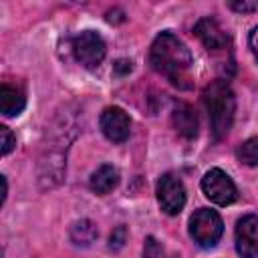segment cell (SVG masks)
<instances>
[{"label":"cell","mask_w":258,"mask_h":258,"mask_svg":"<svg viewBox=\"0 0 258 258\" xmlns=\"http://www.w3.org/2000/svg\"><path fill=\"white\" fill-rule=\"evenodd\" d=\"M194 32L204 42V46L210 48V50H220L228 42V36L224 34V30L220 28V24L214 18H202V20H198L196 26H194Z\"/></svg>","instance_id":"obj_9"},{"label":"cell","mask_w":258,"mask_h":258,"mask_svg":"<svg viewBox=\"0 0 258 258\" xmlns=\"http://www.w3.org/2000/svg\"><path fill=\"white\" fill-rule=\"evenodd\" d=\"M202 189L206 198L218 206H230L238 198V189L234 181L226 171L218 167H212L210 171H206V175L202 177Z\"/></svg>","instance_id":"obj_5"},{"label":"cell","mask_w":258,"mask_h":258,"mask_svg":"<svg viewBox=\"0 0 258 258\" xmlns=\"http://www.w3.org/2000/svg\"><path fill=\"white\" fill-rule=\"evenodd\" d=\"M125 242H127V228L125 226H117L109 236V248L111 250H121L125 246Z\"/></svg>","instance_id":"obj_16"},{"label":"cell","mask_w":258,"mask_h":258,"mask_svg":"<svg viewBox=\"0 0 258 258\" xmlns=\"http://www.w3.org/2000/svg\"><path fill=\"white\" fill-rule=\"evenodd\" d=\"M171 258H177V256H171Z\"/></svg>","instance_id":"obj_21"},{"label":"cell","mask_w":258,"mask_h":258,"mask_svg":"<svg viewBox=\"0 0 258 258\" xmlns=\"http://www.w3.org/2000/svg\"><path fill=\"white\" fill-rule=\"evenodd\" d=\"M155 194L161 210L169 216H177L185 206V187L175 173H163L157 179Z\"/></svg>","instance_id":"obj_6"},{"label":"cell","mask_w":258,"mask_h":258,"mask_svg":"<svg viewBox=\"0 0 258 258\" xmlns=\"http://www.w3.org/2000/svg\"><path fill=\"white\" fill-rule=\"evenodd\" d=\"M171 121L175 131L185 137V139H194L198 135V117L194 113V109L185 103H175L173 113H171Z\"/></svg>","instance_id":"obj_10"},{"label":"cell","mask_w":258,"mask_h":258,"mask_svg":"<svg viewBox=\"0 0 258 258\" xmlns=\"http://www.w3.org/2000/svg\"><path fill=\"white\" fill-rule=\"evenodd\" d=\"M103 135L113 143H123L131 133V119L121 107H107L99 119Z\"/></svg>","instance_id":"obj_7"},{"label":"cell","mask_w":258,"mask_h":258,"mask_svg":"<svg viewBox=\"0 0 258 258\" xmlns=\"http://www.w3.org/2000/svg\"><path fill=\"white\" fill-rule=\"evenodd\" d=\"M0 139H2V143H0L2 145V155H8L16 145V137L12 135V131L6 125L0 127Z\"/></svg>","instance_id":"obj_17"},{"label":"cell","mask_w":258,"mask_h":258,"mask_svg":"<svg viewBox=\"0 0 258 258\" xmlns=\"http://www.w3.org/2000/svg\"><path fill=\"white\" fill-rule=\"evenodd\" d=\"M26 105V97L18 87H12L8 83H2L0 87V111L6 117L20 115Z\"/></svg>","instance_id":"obj_12"},{"label":"cell","mask_w":258,"mask_h":258,"mask_svg":"<svg viewBox=\"0 0 258 258\" xmlns=\"http://www.w3.org/2000/svg\"><path fill=\"white\" fill-rule=\"evenodd\" d=\"M204 103L210 115V127L216 139L226 137L234 123L236 113V97L232 87L226 81H214L204 91Z\"/></svg>","instance_id":"obj_2"},{"label":"cell","mask_w":258,"mask_h":258,"mask_svg":"<svg viewBox=\"0 0 258 258\" xmlns=\"http://www.w3.org/2000/svg\"><path fill=\"white\" fill-rule=\"evenodd\" d=\"M105 52H107L105 40L95 30H85L73 38V54L77 62L83 64L85 69L99 67L105 58Z\"/></svg>","instance_id":"obj_4"},{"label":"cell","mask_w":258,"mask_h":258,"mask_svg":"<svg viewBox=\"0 0 258 258\" xmlns=\"http://www.w3.org/2000/svg\"><path fill=\"white\" fill-rule=\"evenodd\" d=\"M131 69H133V62L127 60V58H119V60L113 64V73H115L117 77H123V75L131 73Z\"/></svg>","instance_id":"obj_19"},{"label":"cell","mask_w":258,"mask_h":258,"mask_svg":"<svg viewBox=\"0 0 258 258\" xmlns=\"http://www.w3.org/2000/svg\"><path fill=\"white\" fill-rule=\"evenodd\" d=\"M117 183H119V171H117V167H113L109 163L97 167L91 173V179H89V187L99 196H105V194L113 191L117 187Z\"/></svg>","instance_id":"obj_11"},{"label":"cell","mask_w":258,"mask_h":258,"mask_svg":"<svg viewBox=\"0 0 258 258\" xmlns=\"http://www.w3.org/2000/svg\"><path fill=\"white\" fill-rule=\"evenodd\" d=\"M149 62L157 73L167 77L175 87L179 89L191 87L185 83L187 71L191 67V52L173 32H161L155 36L149 50Z\"/></svg>","instance_id":"obj_1"},{"label":"cell","mask_w":258,"mask_h":258,"mask_svg":"<svg viewBox=\"0 0 258 258\" xmlns=\"http://www.w3.org/2000/svg\"><path fill=\"white\" fill-rule=\"evenodd\" d=\"M143 258H165V250H163V246H161L153 236H147V238H145Z\"/></svg>","instance_id":"obj_15"},{"label":"cell","mask_w":258,"mask_h":258,"mask_svg":"<svg viewBox=\"0 0 258 258\" xmlns=\"http://www.w3.org/2000/svg\"><path fill=\"white\" fill-rule=\"evenodd\" d=\"M236 252L242 258L258 256V216L248 214L236 226Z\"/></svg>","instance_id":"obj_8"},{"label":"cell","mask_w":258,"mask_h":258,"mask_svg":"<svg viewBox=\"0 0 258 258\" xmlns=\"http://www.w3.org/2000/svg\"><path fill=\"white\" fill-rule=\"evenodd\" d=\"M236 157L240 163L248 167H258V137H250L236 149Z\"/></svg>","instance_id":"obj_14"},{"label":"cell","mask_w":258,"mask_h":258,"mask_svg":"<svg viewBox=\"0 0 258 258\" xmlns=\"http://www.w3.org/2000/svg\"><path fill=\"white\" fill-rule=\"evenodd\" d=\"M230 8L236 10V12H254L258 8V2H252V0H242V2H230Z\"/></svg>","instance_id":"obj_18"},{"label":"cell","mask_w":258,"mask_h":258,"mask_svg":"<svg viewBox=\"0 0 258 258\" xmlns=\"http://www.w3.org/2000/svg\"><path fill=\"white\" fill-rule=\"evenodd\" d=\"M248 44H250V48H252V54H254V56H256V60H258V26H254V28L250 30Z\"/></svg>","instance_id":"obj_20"},{"label":"cell","mask_w":258,"mask_h":258,"mask_svg":"<svg viewBox=\"0 0 258 258\" xmlns=\"http://www.w3.org/2000/svg\"><path fill=\"white\" fill-rule=\"evenodd\" d=\"M97 236H99L97 226L91 220H79V222H75L71 226V242L75 246L87 248L97 240Z\"/></svg>","instance_id":"obj_13"},{"label":"cell","mask_w":258,"mask_h":258,"mask_svg":"<svg viewBox=\"0 0 258 258\" xmlns=\"http://www.w3.org/2000/svg\"><path fill=\"white\" fill-rule=\"evenodd\" d=\"M224 234V222L216 210L200 208L189 218V236L202 248H214Z\"/></svg>","instance_id":"obj_3"}]
</instances>
